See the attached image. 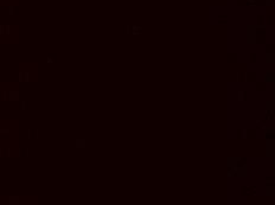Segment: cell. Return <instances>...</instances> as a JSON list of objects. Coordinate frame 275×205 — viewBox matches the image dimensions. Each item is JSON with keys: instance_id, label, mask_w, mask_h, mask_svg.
<instances>
[{"instance_id": "6", "label": "cell", "mask_w": 275, "mask_h": 205, "mask_svg": "<svg viewBox=\"0 0 275 205\" xmlns=\"http://www.w3.org/2000/svg\"><path fill=\"white\" fill-rule=\"evenodd\" d=\"M266 62H267V63H273V62H274V55H273V54H272V55H270V54H267V55H266Z\"/></svg>"}, {"instance_id": "8", "label": "cell", "mask_w": 275, "mask_h": 205, "mask_svg": "<svg viewBox=\"0 0 275 205\" xmlns=\"http://www.w3.org/2000/svg\"><path fill=\"white\" fill-rule=\"evenodd\" d=\"M263 129H264L266 132H272V133L274 132V127H272V128H270V127H263Z\"/></svg>"}, {"instance_id": "3", "label": "cell", "mask_w": 275, "mask_h": 205, "mask_svg": "<svg viewBox=\"0 0 275 205\" xmlns=\"http://www.w3.org/2000/svg\"><path fill=\"white\" fill-rule=\"evenodd\" d=\"M237 176H238V177H246V176H247V165H243L242 168L238 167V170H237Z\"/></svg>"}, {"instance_id": "2", "label": "cell", "mask_w": 275, "mask_h": 205, "mask_svg": "<svg viewBox=\"0 0 275 205\" xmlns=\"http://www.w3.org/2000/svg\"><path fill=\"white\" fill-rule=\"evenodd\" d=\"M264 77H266L264 80H266V82L267 83H270V82L273 83L274 82V70H272V71H270V70H267Z\"/></svg>"}, {"instance_id": "4", "label": "cell", "mask_w": 275, "mask_h": 205, "mask_svg": "<svg viewBox=\"0 0 275 205\" xmlns=\"http://www.w3.org/2000/svg\"><path fill=\"white\" fill-rule=\"evenodd\" d=\"M237 161H240V158H229L228 159V165L230 167L235 166V165H237Z\"/></svg>"}, {"instance_id": "10", "label": "cell", "mask_w": 275, "mask_h": 205, "mask_svg": "<svg viewBox=\"0 0 275 205\" xmlns=\"http://www.w3.org/2000/svg\"><path fill=\"white\" fill-rule=\"evenodd\" d=\"M238 95H240V97H238L240 100H242V98H243V93H242V91H240V93H238Z\"/></svg>"}, {"instance_id": "9", "label": "cell", "mask_w": 275, "mask_h": 205, "mask_svg": "<svg viewBox=\"0 0 275 205\" xmlns=\"http://www.w3.org/2000/svg\"><path fill=\"white\" fill-rule=\"evenodd\" d=\"M242 133H243V139H246V137H247V130H246V129H243V130H242Z\"/></svg>"}, {"instance_id": "1", "label": "cell", "mask_w": 275, "mask_h": 205, "mask_svg": "<svg viewBox=\"0 0 275 205\" xmlns=\"http://www.w3.org/2000/svg\"><path fill=\"white\" fill-rule=\"evenodd\" d=\"M266 146H267V154L266 157L269 158V157H274V140H270V139H267L266 140Z\"/></svg>"}, {"instance_id": "5", "label": "cell", "mask_w": 275, "mask_h": 205, "mask_svg": "<svg viewBox=\"0 0 275 205\" xmlns=\"http://www.w3.org/2000/svg\"><path fill=\"white\" fill-rule=\"evenodd\" d=\"M274 187L272 186V187H269V186H267L266 187V194L267 196H274Z\"/></svg>"}, {"instance_id": "7", "label": "cell", "mask_w": 275, "mask_h": 205, "mask_svg": "<svg viewBox=\"0 0 275 205\" xmlns=\"http://www.w3.org/2000/svg\"><path fill=\"white\" fill-rule=\"evenodd\" d=\"M266 106H267V109L273 110L274 109V101H267L266 102Z\"/></svg>"}]
</instances>
